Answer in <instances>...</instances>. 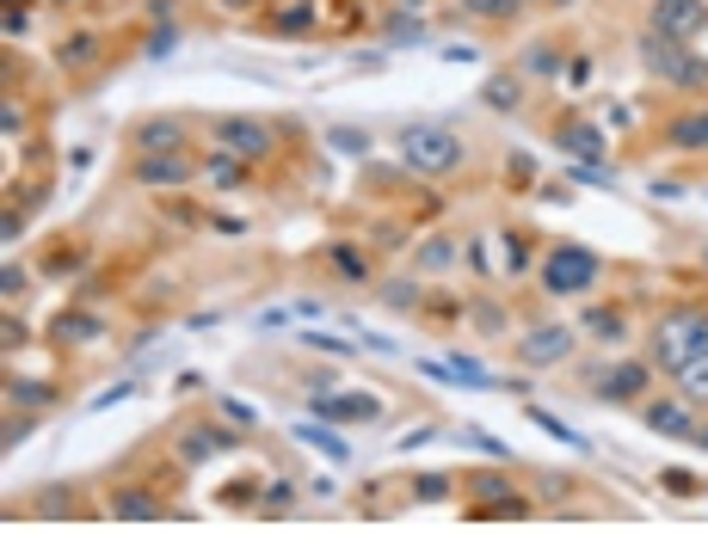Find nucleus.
I'll use <instances>...</instances> for the list:
<instances>
[{
    "instance_id": "10",
    "label": "nucleus",
    "mask_w": 708,
    "mask_h": 553,
    "mask_svg": "<svg viewBox=\"0 0 708 553\" xmlns=\"http://www.w3.org/2000/svg\"><path fill=\"white\" fill-rule=\"evenodd\" d=\"M308 406H315V418H327V425H377L382 418V394H327V387H315Z\"/></svg>"
},
{
    "instance_id": "35",
    "label": "nucleus",
    "mask_w": 708,
    "mask_h": 553,
    "mask_svg": "<svg viewBox=\"0 0 708 553\" xmlns=\"http://www.w3.org/2000/svg\"><path fill=\"white\" fill-rule=\"evenodd\" d=\"M450 264H457V240L450 234H431L419 246V271H450Z\"/></svg>"
},
{
    "instance_id": "41",
    "label": "nucleus",
    "mask_w": 708,
    "mask_h": 553,
    "mask_svg": "<svg viewBox=\"0 0 708 553\" xmlns=\"http://www.w3.org/2000/svg\"><path fill=\"white\" fill-rule=\"evenodd\" d=\"M469 320L481 326V332H505V307L487 302V295H474V302H469Z\"/></svg>"
},
{
    "instance_id": "19",
    "label": "nucleus",
    "mask_w": 708,
    "mask_h": 553,
    "mask_svg": "<svg viewBox=\"0 0 708 553\" xmlns=\"http://www.w3.org/2000/svg\"><path fill=\"white\" fill-rule=\"evenodd\" d=\"M198 167H204V179L216 184V191H240V184H252V167H247V160H240V154H228V148H216V142L198 154Z\"/></svg>"
},
{
    "instance_id": "1",
    "label": "nucleus",
    "mask_w": 708,
    "mask_h": 553,
    "mask_svg": "<svg viewBox=\"0 0 708 553\" xmlns=\"http://www.w3.org/2000/svg\"><path fill=\"white\" fill-rule=\"evenodd\" d=\"M394 148H401V167H407L413 179H450V172L469 167V142H462L450 123H407Z\"/></svg>"
},
{
    "instance_id": "46",
    "label": "nucleus",
    "mask_w": 708,
    "mask_h": 553,
    "mask_svg": "<svg viewBox=\"0 0 708 553\" xmlns=\"http://www.w3.org/2000/svg\"><path fill=\"white\" fill-rule=\"evenodd\" d=\"M0 290H7V295H25V290H32V271H25V264H7V271H0Z\"/></svg>"
},
{
    "instance_id": "8",
    "label": "nucleus",
    "mask_w": 708,
    "mask_h": 553,
    "mask_svg": "<svg viewBox=\"0 0 708 553\" xmlns=\"http://www.w3.org/2000/svg\"><path fill=\"white\" fill-rule=\"evenodd\" d=\"M641 394H653V363L634 357V363H610L598 375V399L604 406H641Z\"/></svg>"
},
{
    "instance_id": "58",
    "label": "nucleus",
    "mask_w": 708,
    "mask_h": 553,
    "mask_svg": "<svg viewBox=\"0 0 708 553\" xmlns=\"http://www.w3.org/2000/svg\"><path fill=\"white\" fill-rule=\"evenodd\" d=\"M703 271H708V246H703Z\"/></svg>"
},
{
    "instance_id": "51",
    "label": "nucleus",
    "mask_w": 708,
    "mask_h": 553,
    "mask_svg": "<svg viewBox=\"0 0 708 553\" xmlns=\"http://www.w3.org/2000/svg\"><path fill=\"white\" fill-rule=\"evenodd\" d=\"M431 437H438V430H431V425H419V430H407V437H401V443H394V449H407V455H413V449H425V443H431Z\"/></svg>"
},
{
    "instance_id": "57",
    "label": "nucleus",
    "mask_w": 708,
    "mask_h": 553,
    "mask_svg": "<svg viewBox=\"0 0 708 553\" xmlns=\"http://www.w3.org/2000/svg\"><path fill=\"white\" fill-rule=\"evenodd\" d=\"M49 7H63V13H68V7H93V0H49Z\"/></svg>"
},
{
    "instance_id": "6",
    "label": "nucleus",
    "mask_w": 708,
    "mask_h": 553,
    "mask_svg": "<svg viewBox=\"0 0 708 553\" xmlns=\"http://www.w3.org/2000/svg\"><path fill=\"white\" fill-rule=\"evenodd\" d=\"M130 172H136L142 191H179V184H191L204 167H198V154L191 148H167V154H136V167Z\"/></svg>"
},
{
    "instance_id": "50",
    "label": "nucleus",
    "mask_w": 708,
    "mask_h": 553,
    "mask_svg": "<svg viewBox=\"0 0 708 553\" xmlns=\"http://www.w3.org/2000/svg\"><path fill=\"white\" fill-rule=\"evenodd\" d=\"M308 345H315V351H327V357H351L346 338H327V332H308Z\"/></svg>"
},
{
    "instance_id": "16",
    "label": "nucleus",
    "mask_w": 708,
    "mask_h": 553,
    "mask_svg": "<svg viewBox=\"0 0 708 553\" xmlns=\"http://www.w3.org/2000/svg\"><path fill=\"white\" fill-rule=\"evenodd\" d=\"M105 517H117V522H160V517H167V498H155V486H111L105 492Z\"/></svg>"
},
{
    "instance_id": "36",
    "label": "nucleus",
    "mask_w": 708,
    "mask_h": 553,
    "mask_svg": "<svg viewBox=\"0 0 708 553\" xmlns=\"http://www.w3.org/2000/svg\"><path fill=\"white\" fill-rule=\"evenodd\" d=\"M530 425H536V430H549L554 443H566V449H592V443L580 437V430H573V425H561V418H554V413H542V406H530Z\"/></svg>"
},
{
    "instance_id": "14",
    "label": "nucleus",
    "mask_w": 708,
    "mask_h": 553,
    "mask_svg": "<svg viewBox=\"0 0 708 553\" xmlns=\"http://www.w3.org/2000/svg\"><path fill=\"white\" fill-rule=\"evenodd\" d=\"M554 148L573 154L580 167H604V129L585 117H554Z\"/></svg>"
},
{
    "instance_id": "11",
    "label": "nucleus",
    "mask_w": 708,
    "mask_h": 553,
    "mask_svg": "<svg viewBox=\"0 0 708 553\" xmlns=\"http://www.w3.org/2000/svg\"><path fill=\"white\" fill-rule=\"evenodd\" d=\"M315 25H321V0H271L259 13L266 37H315Z\"/></svg>"
},
{
    "instance_id": "13",
    "label": "nucleus",
    "mask_w": 708,
    "mask_h": 553,
    "mask_svg": "<svg viewBox=\"0 0 708 553\" xmlns=\"http://www.w3.org/2000/svg\"><path fill=\"white\" fill-rule=\"evenodd\" d=\"M228 449H240V437L222 430V425H186L179 430V467H204V461L228 455Z\"/></svg>"
},
{
    "instance_id": "18",
    "label": "nucleus",
    "mask_w": 708,
    "mask_h": 553,
    "mask_svg": "<svg viewBox=\"0 0 708 553\" xmlns=\"http://www.w3.org/2000/svg\"><path fill=\"white\" fill-rule=\"evenodd\" d=\"M130 148L136 154H167V148H191V129L179 117H142L130 129Z\"/></svg>"
},
{
    "instance_id": "12",
    "label": "nucleus",
    "mask_w": 708,
    "mask_h": 553,
    "mask_svg": "<svg viewBox=\"0 0 708 553\" xmlns=\"http://www.w3.org/2000/svg\"><path fill=\"white\" fill-rule=\"evenodd\" d=\"M641 425L653 437H677V443H690L696 437V406L684 394H665V399H647L641 406Z\"/></svg>"
},
{
    "instance_id": "45",
    "label": "nucleus",
    "mask_w": 708,
    "mask_h": 553,
    "mask_svg": "<svg viewBox=\"0 0 708 553\" xmlns=\"http://www.w3.org/2000/svg\"><path fill=\"white\" fill-rule=\"evenodd\" d=\"M173 44H179V25H155V31H148V56H173Z\"/></svg>"
},
{
    "instance_id": "31",
    "label": "nucleus",
    "mask_w": 708,
    "mask_h": 553,
    "mask_svg": "<svg viewBox=\"0 0 708 553\" xmlns=\"http://www.w3.org/2000/svg\"><path fill=\"white\" fill-rule=\"evenodd\" d=\"M431 31H425V19L419 13H389V44L394 49H419Z\"/></svg>"
},
{
    "instance_id": "29",
    "label": "nucleus",
    "mask_w": 708,
    "mask_h": 553,
    "mask_svg": "<svg viewBox=\"0 0 708 553\" xmlns=\"http://www.w3.org/2000/svg\"><path fill=\"white\" fill-rule=\"evenodd\" d=\"M419 283H413V276H389V283H382V307H389V314H419Z\"/></svg>"
},
{
    "instance_id": "32",
    "label": "nucleus",
    "mask_w": 708,
    "mask_h": 553,
    "mask_svg": "<svg viewBox=\"0 0 708 553\" xmlns=\"http://www.w3.org/2000/svg\"><path fill=\"white\" fill-rule=\"evenodd\" d=\"M462 13L481 19V25H505V19L524 13V0H462Z\"/></svg>"
},
{
    "instance_id": "43",
    "label": "nucleus",
    "mask_w": 708,
    "mask_h": 553,
    "mask_svg": "<svg viewBox=\"0 0 708 553\" xmlns=\"http://www.w3.org/2000/svg\"><path fill=\"white\" fill-rule=\"evenodd\" d=\"M32 430H37V418L25 413V406H13V413H7V430H0V437H7V449H19L25 437H32Z\"/></svg>"
},
{
    "instance_id": "40",
    "label": "nucleus",
    "mask_w": 708,
    "mask_h": 553,
    "mask_svg": "<svg viewBox=\"0 0 708 553\" xmlns=\"http://www.w3.org/2000/svg\"><path fill=\"white\" fill-rule=\"evenodd\" d=\"M462 492H469V505H474V498H499V492H512V479L505 474H462Z\"/></svg>"
},
{
    "instance_id": "49",
    "label": "nucleus",
    "mask_w": 708,
    "mask_h": 553,
    "mask_svg": "<svg viewBox=\"0 0 708 553\" xmlns=\"http://www.w3.org/2000/svg\"><path fill=\"white\" fill-rule=\"evenodd\" d=\"M222 13H235V19H252V13H266L271 0H216Z\"/></svg>"
},
{
    "instance_id": "53",
    "label": "nucleus",
    "mask_w": 708,
    "mask_h": 553,
    "mask_svg": "<svg viewBox=\"0 0 708 553\" xmlns=\"http://www.w3.org/2000/svg\"><path fill=\"white\" fill-rule=\"evenodd\" d=\"M0 123H7V136H19V129H25V111L7 105V111H0Z\"/></svg>"
},
{
    "instance_id": "38",
    "label": "nucleus",
    "mask_w": 708,
    "mask_h": 553,
    "mask_svg": "<svg viewBox=\"0 0 708 553\" xmlns=\"http://www.w3.org/2000/svg\"><path fill=\"white\" fill-rule=\"evenodd\" d=\"M450 492H457V479H450V474H419V479H413V498H419V505H443Z\"/></svg>"
},
{
    "instance_id": "56",
    "label": "nucleus",
    "mask_w": 708,
    "mask_h": 553,
    "mask_svg": "<svg viewBox=\"0 0 708 553\" xmlns=\"http://www.w3.org/2000/svg\"><path fill=\"white\" fill-rule=\"evenodd\" d=\"M690 449H703V455H708V425H696V437H690Z\"/></svg>"
},
{
    "instance_id": "4",
    "label": "nucleus",
    "mask_w": 708,
    "mask_h": 553,
    "mask_svg": "<svg viewBox=\"0 0 708 553\" xmlns=\"http://www.w3.org/2000/svg\"><path fill=\"white\" fill-rule=\"evenodd\" d=\"M598 276H604V259L580 240H554L542 252V290L549 295H585Z\"/></svg>"
},
{
    "instance_id": "34",
    "label": "nucleus",
    "mask_w": 708,
    "mask_h": 553,
    "mask_svg": "<svg viewBox=\"0 0 708 553\" xmlns=\"http://www.w3.org/2000/svg\"><path fill=\"white\" fill-rule=\"evenodd\" d=\"M327 148L358 154V160H363V154L377 148V142H370V129H358V123H333V129H327Z\"/></svg>"
},
{
    "instance_id": "55",
    "label": "nucleus",
    "mask_w": 708,
    "mask_h": 553,
    "mask_svg": "<svg viewBox=\"0 0 708 553\" xmlns=\"http://www.w3.org/2000/svg\"><path fill=\"white\" fill-rule=\"evenodd\" d=\"M389 7H394V13H419L425 0H389Z\"/></svg>"
},
{
    "instance_id": "47",
    "label": "nucleus",
    "mask_w": 708,
    "mask_h": 553,
    "mask_svg": "<svg viewBox=\"0 0 708 553\" xmlns=\"http://www.w3.org/2000/svg\"><path fill=\"white\" fill-rule=\"evenodd\" d=\"M25 25H32V7L25 0H7V37H25Z\"/></svg>"
},
{
    "instance_id": "21",
    "label": "nucleus",
    "mask_w": 708,
    "mask_h": 553,
    "mask_svg": "<svg viewBox=\"0 0 708 553\" xmlns=\"http://www.w3.org/2000/svg\"><path fill=\"white\" fill-rule=\"evenodd\" d=\"M327 264L346 276V283H370V276H377V264H370V252H363L358 240H327Z\"/></svg>"
},
{
    "instance_id": "25",
    "label": "nucleus",
    "mask_w": 708,
    "mask_h": 553,
    "mask_svg": "<svg viewBox=\"0 0 708 553\" xmlns=\"http://www.w3.org/2000/svg\"><path fill=\"white\" fill-rule=\"evenodd\" d=\"M677 394L690 399V406H708V345L690 357V363H677Z\"/></svg>"
},
{
    "instance_id": "3",
    "label": "nucleus",
    "mask_w": 708,
    "mask_h": 553,
    "mask_svg": "<svg viewBox=\"0 0 708 553\" xmlns=\"http://www.w3.org/2000/svg\"><path fill=\"white\" fill-rule=\"evenodd\" d=\"M641 68L660 80V87L708 92V56H696V49L677 44V37H660V31H647V37H641Z\"/></svg>"
},
{
    "instance_id": "24",
    "label": "nucleus",
    "mask_w": 708,
    "mask_h": 553,
    "mask_svg": "<svg viewBox=\"0 0 708 553\" xmlns=\"http://www.w3.org/2000/svg\"><path fill=\"white\" fill-rule=\"evenodd\" d=\"M56 399H63V387L25 382V375H7V406H25V413H37V406H56Z\"/></svg>"
},
{
    "instance_id": "22",
    "label": "nucleus",
    "mask_w": 708,
    "mask_h": 553,
    "mask_svg": "<svg viewBox=\"0 0 708 553\" xmlns=\"http://www.w3.org/2000/svg\"><path fill=\"white\" fill-rule=\"evenodd\" d=\"M481 105H487V111H518V105H524V75H512V68L487 75V87H481Z\"/></svg>"
},
{
    "instance_id": "39",
    "label": "nucleus",
    "mask_w": 708,
    "mask_h": 553,
    "mask_svg": "<svg viewBox=\"0 0 708 553\" xmlns=\"http://www.w3.org/2000/svg\"><path fill=\"white\" fill-rule=\"evenodd\" d=\"M660 486L672 492V498H696V492H708L703 479L690 474V467H660Z\"/></svg>"
},
{
    "instance_id": "26",
    "label": "nucleus",
    "mask_w": 708,
    "mask_h": 553,
    "mask_svg": "<svg viewBox=\"0 0 708 553\" xmlns=\"http://www.w3.org/2000/svg\"><path fill=\"white\" fill-rule=\"evenodd\" d=\"M561 44H549V37H536V44L530 49H524V56H518V68H524V75H542V80H554V75H561Z\"/></svg>"
},
{
    "instance_id": "20",
    "label": "nucleus",
    "mask_w": 708,
    "mask_h": 553,
    "mask_svg": "<svg viewBox=\"0 0 708 553\" xmlns=\"http://www.w3.org/2000/svg\"><path fill=\"white\" fill-rule=\"evenodd\" d=\"M99 61H105V37L99 31H68L63 44H56V68H68V75H87Z\"/></svg>"
},
{
    "instance_id": "28",
    "label": "nucleus",
    "mask_w": 708,
    "mask_h": 553,
    "mask_svg": "<svg viewBox=\"0 0 708 553\" xmlns=\"http://www.w3.org/2000/svg\"><path fill=\"white\" fill-rule=\"evenodd\" d=\"M296 437H302L308 449H321L327 461H351V443H346L333 425H296Z\"/></svg>"
},
{
    "instance_id": "33",
    "label": "nucleus",
    "mask_w": 708,
    "mask_h": 553,
    "mask_svg": "<svg viewBox=\"0 0 708 553\" xmlns=\"http://www.w3.org/2000/svg\"><path fill=\"white\" fill-rule=\"evenodd\" d=\"M290 510H296V486H290V479L259 486V517H290Z\"/></svg>"
},
{
    "instance_id": "7",
    "label": "nucleus",
    "mask_w": 708,
    "mask_h": 553,
    "mask_svg": "<svg viewBox=\"0 0 708 553\" xmlns=\"http://www.w3.org/2000/svg\"><path fill=\"white\" fill-rule=\"evenodd\" d=\"M647 31L677 37V44H696L708 31V0H647Z\"/></svg>"
},
{
    "instance_id": "9",
    "label": "nucleus",
    "mask_w": 708,
    "mask_h": 553,
    "mask_svg": "<svg viewBox=\"0 0 708 553\" xmlns=\"http://www.w3.org/2000/svg\"><path fill=\"white\" fill-rule=\"evenodd\" d=\"M512 357H518L524 369H554V363H566L573 357V326H530L524 332V345H512Z\"/></svg>"
},
{
    "instance_id": "2",
    "label": "nucleus",
    "mask_w": 708,
    "mask_h": 553,
    "mask_svg": "<svg viewBox=\"0 0 708 553\" xmlns=\"http://www.w3.org/2000/svg\"><path fill=\"white\" fill-rule=\"evenodd\" d=\"M703 345H708V307L703 302H684V307H672V314L653 326V338H647V363L672 369V375H677V363H690Z\"/></svg>"
},
{
    "instance_id": "27",
    "label": "nucleus",
    "mask_w": 708,
    "mask_h": 553,
    "mask_svg": "<svg viewBox=\"0 0 708 553\" xmlns=\"http://www.w3.org/2000/svg\"><path fill=\"white\" fill-rule=\"evenodd\" d=\"M585 332L592 338H604V345H616V338L629 332V314H622V307H585Z\"/></svg>"
},
{
    "instance_id": "23",
    "label": "nucleus",
    "mask_w": 708,
    "mask_h": 553,
    "mask_svg": "<svg viewBox=\"0 0 708 553\" xmlns=\"http://www.w3.org/2000/svg\"><path fill=\"white\" fill-rule=\"evenodd\" d=\"M530 498H518V492H499V498H474L469 505V517H481V522H518V517H530Z\"/></svg>"
},
{
    "instance_id": "17",
    "label": "nucleus",
    "mask_w": 708,
    "mask_h": 553,
    "mask_svg": "<svg viewBox=\"0 0 708 553\" xmlns=\"http://www.w3.org/2000/svg\"><path fill=\"white\" fill-rule=\"evenodd\" d=\"M111 326L105 314H87V307H63L56 320H49V345H63V351H80V345H99Z\"/></svg>"
},
{
    "instance_id": "54",
    "label": "nucleus",
    "mask_w": 708,
    "mask_h": 553,
    "mask_svg": "<svg viewBox=\"0 0 708 553\" xmlns=\"http://www.w3.org/2000/svg\"><path fill=\"white\" fill-rule=\"evenodd\" d=\"M148 19H160V25H173V0H148Z\"/></svg>"
},
{
    "instance_id": "52",
    "label": "nucleus",
    "mask_w": 708,
    "mask_h": 553,
    "mask_svg": "<svg viewBox=\"0 0 708 553\" xmlns=\"http://www.w3.org/2000/svg\"><path fill=\"white\" fill-rule=\"evenodd\" d=\"M222 413L235 418V425H252V406H240V399H228V394H222Z\"/></svg>"
},
{
    "instance_id": "44",
    "label": "nucleus",
    "mask_w": 708,
    "mask_h": 553,
    "mask_svg": "<svg viewBox=\"0 0 708 553\" xmlns=\"http://www.w3.org/2000/svg\"><path fill=\"white\" fill-rule=\"evenodd\" d=\"M462 437H469V443L481 449V455H493V461H512V449H505L499 437H487V430H481V425H469V430H462Z\"/></svg>"
},
{
    "instance_id": "48",
    "label": "nucleus",
    "mask_w": 708,
    "mask_h": 553,
    "mask_svg": "<svg viewBox=\"0 0 708 553\" xmlns=\"http://www.w3.org/2000/svg\"><path fill=\"white\" fill-rule=\"evenodd\" d=\"M0 338H7V351H25V345H32V332H25V320H13V314L0 320Z\"/></svg>"
},
{
    "instance_id": "15",
    "label": "nucleus",
    "mask_w": 708,
    "mask_h": 553,
    "mask_svg": "<svg viewBox=\"0 0 708 553\" xmlns=\"http://www.w3.org/2000/svg\"><path fill=\"white\" fill-rule=\"evenodd\" d=\"M660 148L672 154H708V105H690L660 123Z\"/></svg>"
},
{
    "instance_id": "5",
    "label": "nucleus",
    "mask_w": 708,
    "mask_h": 553,
    "mask_svg": "<svg viewBox=\"0 0 708 553\" xmlns=\"http://www.w3.org/2000/svg\"><path fill=\"white\" fill-rule=\"evenodd\" d=\"M210 142H216V148H228V154H240V160H247V167H266L271 154H278V129H271L266 117H216L210 123Z\"/></svg>"
},
{
    "instance_id": "42",
    "label": "nucleus",
    "mask_w": 708,
    "mask_h": 553,
    "mask_svg": "<svg viewBox=\"0 0 708 553\" xmlns=\"http://www.w3.org/2000/svg\"><path fill=\"white\" fill-rule=\"evenodd\" d=\"M37 517H80L75 492H68V486H49V498H37Z\"/></svg>"
},
{
    "instance_id": "37",
    "label": "nucleus",
    "mask_w": 708,
    "mask_h": 553,
    "mask_svg": "<svg viewBox=\"0 0 708 553\" xmlns=\"http://www.w3.org/2000/svg\"><path fill=\"white\" fill-rule=\"evenodd\" d=\"M505 271H512V276H524V271H530V234H524V228H505Z\"/></svg>"
},
{
    "instance_id": "30",
    "label": "nucleus",
    "mask_w": 708,
    "mask_h": 553,
    "mask_svg": "<svg viewBox=\"0 0 708 553\" xmlns=\"http://www.w3.org/2000/svg\"><path fill=\"white\" fill-rule=\"evenodd\" d=\"M49 246H56V252L44 259L49 276H75V271H87V246H80V240H49Z\"/></svg>"
}]
</instances>
